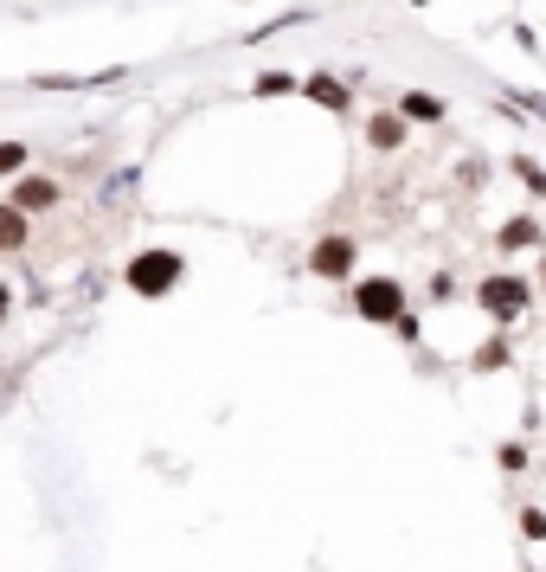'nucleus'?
Segmentation results:
<instances>
[{
    "label": "nucleus",
    "mask_w": 546,
    "mask_h": 572,
    "mask_svg": "<svg viewBox=\"0 0 546 572\" xmlns=\"http://www.w3.org/2000/svg\"><path fill=\"white\" fill-rule=\"evenodd\" d=\"M123 284H129V296H141V302H161V296H174V289L187 284V258H181L174 245H141L136 258L123 264Z\"/></svg>",
    "instance_id": "obj_1"
},
{
    "label": "nucleus",
    "mask_w": 546,
    "mask_h": 572,
    "mask_svg": "<svg viewBox=\"0 0 546 572\" xmlns=\"http://www.w3.org/2000/svg\"><path fill=\"white\" fill-rule=\"evenodd\" d=\"M470 296H476V309L488 315V322H501V328H508V322H521V315L534 309V296H541V289L528 284L521 271H488Z\"/></svg>",
    "instance_id": "obj_2"
},
{
    "label": "nucleus",
    "mask_w": 546,
    "mask_h": 572,
    "mask_svg": "<svg viewBox=\"0 0 546 572\" xmlns=\"http://www.w3.org/2000/svg\"><path fill=\"white\" fill-rule=\"evenodd\" d=\"M347 302H353V315H360V322H380V328H393V322L406 315V284H399V277H360Z\"/></svg>",
    "instance_id": "obj_3"
},
{
    "label": "nucleus",
    "mask_w": 546,
    "mask_h": 572,
    "mask_svg": "<svg viewBox=\"0 0 546 572\" xmlns=\"http://www.w3.org/2000/svg\"><path fill=\"white\" fill-rule=\"evenodd\" d=\"M353 264H360V238L353 232H322L309 245V277H322V284H347Z\"/></svg>",
    "instance_id": "obj_4"
},
{
    "label": "nucleus",
    "mask_w": 546,
    "mask_h": 572,
    "mask_svg": "<svg viewBox=\"0 0 546 572\" xmlns=\"http://www.w3.org/2000/svg\"><path fill=\"white\" fill-rule=\"evenodd\" d=\"M7 200H13V207H20V213H59V207H65V187H59V181H52V174H13V181H7Z\"/></svg>",
    "instance_id": "obj_5"
},
{
    "label": "nucleus",
    "mask_w": 546,
    "mask_h": 572,
    "mask_svg": "<svg viewBox=\"0 0 546 572\" xmlns=\"http://www.w3.org/2000/svg\"><path fill=\"white\" fill-rule=\"evenodd\" d=\"M495 251H501V258H521V251H546V225H541V213H514V219H501V225H495Z\"/></svg>",
    "instance_id": "obj_6"
},
{
    "label": "nucleus",
    "mask_w": 546,
    "mask_h": 572,
    "mask_svg": "<svg viewBox=\"0 0 546 572\" xmlns=\"http://www.w3.org/2000/svg\"><path fill=\"white\" fill-rule=\"evenodd\" d=\"M393 110L406 116L411 129H437V123L450 116V103H444L437 90H399V97H393Z\"/></svg>",
    "instance_id": "obj_7"
},
{
    "label": "nucleus",
    "mask_w": 546,
    "mask_h": 572,
    "mask_svg": "<svg viewBox=\"0 0 546 572\" xmlns=\"http://www.w3.org/2000/svg\"><path fill=\"white\" fill-rule=\"evenodd\" d=\"M302 97H309L315 110H335V116H347V110H353V90H347L335 72H309V77H302Z\"/></svg>",
    "instance_id": "obj_8"
},
{
    "label": "nucleus",
    "mask_w": 546,
    "mask_h": 572,
    "mask_svg": "<svg viewBox=\"0 0 546 572\" xmlns=\"http://www.w3.org/2000/svg\"><path fill=\"white\" fill-rule=\"evenodd\" d=\"M406 142H411V123L399 116V110H373V116H367V148H380V154H399Z\"/></svg>",
    "instance_id": "obj_9"
},
{
    "label": "nucleus",
    "mask_w": 546,
    "mask_h": 572,
    "mask_svg": "<svg viewBox=\"0 0 546 572\" xmlns=\"http://www.w3.org/2000/svg\"><path fill=\"white\" fill-rule=\"evenodd\" d=\"M33 245V213H20L7 194H0V258H20Z\"/></svg>",
    "instance_id": "obj_10"
},
{
    "label": "nucleus",
    "mask_w": 546,
    "mask_h": 572,
    "mask_svg": "<svg viewBox=\"0 0 546 572\" xmlns=\"http://www.w3.org/2000/svg\"><path fill=\"white\" fill-rule=\"evenodd\" d=\"M251 97H302V77L296 72H258L251 77Z\"/></svg>",
    "instance_id": "obj_11"
},
{
    "label": "nucleus",
    "mask_w": 546,
    "mask_h": 572,
    "mask_svg": "<svg viewBox=\"0 0 546 572\" xmlns=\"http://www.w3.org/2000/svg\"><path fill=\"white\" fill-rule=\"evenodd\" d=\"M508 360H514V348H508V335H488V341H482L476 355H470V366H476V373H501Z\"/></svg>",
    "instance_id": "obj_12"
},
{
    "label": "nucleus",
    "mask_w": 546,
    "mask_h": 572,
    "mask_svg": "<svg viewBox=\"0 0 546 572\" xmlns=\"http://www.w3.org/2000/svg\"><path fill=\"white\" fill-rule=\"evenodd\" d=\"M514 174H521V187H528L534 200H546V167L534 161V154H514Z\"/></svg>",
    "instance_id": "obj_13"
},
{
    "label": "nucleus",
    "mask_w": 546,
    "mask_h": 572,
    "mask_svg": "<svg viewBox=\"0 0 546 572\" xmlns=\"http://www.w3.org/2000/svg\"><path fill=\"white\" fill-rule=\"evenodd\" d=\"M26 161H33V142H0V181L26 174Z\"/></svg>",
    "instance_id": "obj_14"
},
{
    "label": "nucleus",
    "mask_w": 546,
    "mask_h": 572,
    "mask_svg": "<svg viewBox=\"0 0 546 572\" xmlns=\"http://www.w3.org/2000/svg\"><path fill=\"white\" fill-rule=\"evenodd\" d=\"M495 463H501V470H508V476H521V470H528V463H534V457H528V444H521V437H508V444H501V450H495Z\"/></svg>",
    "instance_id": "obj_15"
},
{
    "label": "nucleus",
    "mask_w": 546,
    "mask_h": 572,
    "mask_svg": "<svg viewBox=\"0 0 546 572\" xmlns=\"http://www.w3.org/2000/svg\"><path fill=\"white\" fill-rule=\"evenodd\" d=\"M424 296H431V302H450V296H457V277H450V271H431Z\"/></svg>",
    "instance_id": "obj_16"
},
{
    "label": "nucleus",
    "mask_w": 546,
    "mask_h": 572,
    "mask_svg": "<svg viewBox=\"0 0 546 572\" xmlns=\"http://www.w3.org/2000/svg\"><path fill=\"white\" fill-rule=\"evenodd\" d=\"M521 534H528V540H546V508H534V501L521 508Z\"/></svg>",
    "instance_id": "obj_17"
},
{
    "label": "nucleus",
    "mask_w": 546,
    "mask_h": 572,
    "mask_svg": "<svg viewBox=\"0 0 546 572\" xmlns=\"http://www.w3.org/2000/svg\"><path fill=\"white\" fill-rule=\"evenodd\" d=\"M488 181V161H463V174H457V187H482Z\"/></svg>",
    "instance_id": "obj_18"
},
{
    "label": "nucleus",
    "mask_w": 546,
    "mask_h": 572,
    "mask_svg": "<svg viewBox=\"0 0 546 572\" xmlns=\"http://www.w3.org/2000/svg\"><path fill=\"white\" fill-rule=\"evenodd\" d=\"M393 335H399V341H418V315H411V309L393 322Z\"/></svg>",
    "instance_id": "obj_19"
},
{
    "label": "nucleus",
    "mask_w": 546,
    "mask_h": 572,
    "mask_svg": "<svg viewBox=\"0 0 546 572\" xmlns=\"http://www.w3.org/2000/svg\"><path fill=\"white\" fill-rule=\"evenodd\" d=\"M7 315H13V289L0 284V322H7Z\"/></svg>",
    "instance_id": "obj_20"
},
{
    "label": "nucleus",
    "mask_w": 546,
    "mask_h": 572,
    "mask_svg": "<svg viewBox=\"0 0 546 572\" xmlns=\"http://www.w3.org/2000/svg\"><path fill=\"white\" fill-rule=\"evenodd\" d=\"M534 289H541V296H546V251H541V284H534Z\"/></svg>",
    "instance_id": "obj_21"
},
{
    "label": "nucleus",
    "mask_w": 546,
    "mask_h": 572,
    "mask_svg": "<svg viewBox=\"0 0 546 572\" xmlns=\"http://www.w3.org/2000/svg\"><path fill=\"white\" fill-rule=\"evenodd\" d=\"M411 7H431V0H411Z\"/></svg>",
    "instance_id": "obj_22"
}]
</instances>
